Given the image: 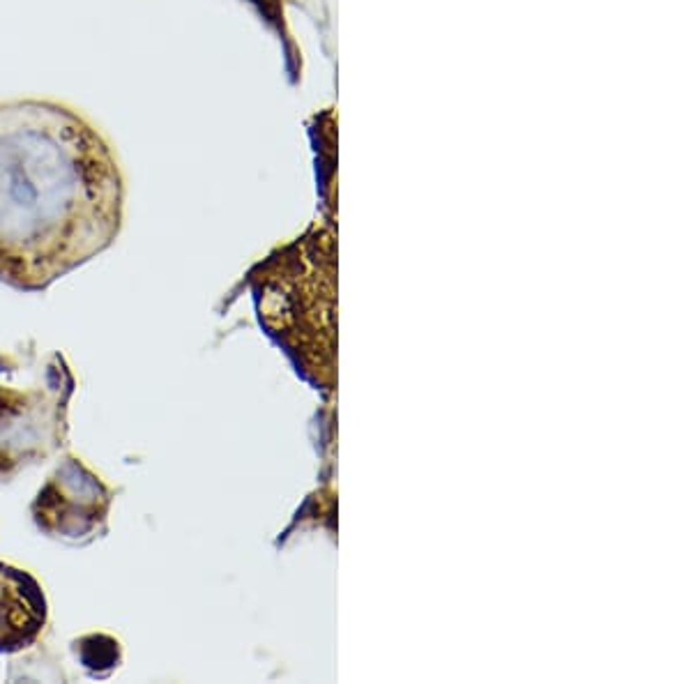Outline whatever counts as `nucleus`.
Listing matches in <instances>:
<instances>
[{"label": "nucleus", "instance_id": "nucleus-1", "mask_svg": "<svg viewBox=\"0 0 691 684\" xmlns=\"http://www.w3.org/2000/svg\"><path fill=\"white\" fill-rule=\"evenodd\" d=\"M124 178L86 115L53 99L0 102V283L46 290L120 235Z\"/></svg>", "mask_w": 691, "mask_h": 684}, {"label": "nucleus", "instance_id": "nucleus-4", "mask_svg": "<svg viewBox=\"0 0 691 684\" xmlns=\"http://www.w3.org/2000/svg\"><path fill=\"white\" fill-rule=\"evenodd\" d=\"M46 624V599L28 572L0 562V654L35 645Z\"/></svg>", "mask_w": 691, "mask_h": 684}, {"label": "nucleus", "instance_id": "nucleus-2", "mask_svg": "<svg viewBox=\"0 0 691 684\" xmlns=\"http://www.w3.org/2000/svg\"><path fill=\"white\" fill-rule=\"evenodd\" d=\"M70 371L53 366L44 385H0V482L56 454L67 436Z\"/></svg>", "mask_w": 691, "mask_h": 684}, {"label": "nucleus", "instance_id": "nucleus-5", "mask_svg": "<svg viewBox=\"0 0 691 684\" xmlns=\"http://www.w3.org/2000/svg\"><path fill=\"white\" fill-rule=\"evenodd\" d=\"M77 645H81V662L90 673H93V669H95V662H102L106 666V671L115 669L118 662H120V650H118V652H106V654L97 652V650L93 647V638H90V636L83 638L81 643H77Z\"/></svg>", "mask_w": 691, "mask_h": 684}, {"label": "nucleus", "instance_id": "nucleus-3", "mask_svg": "<svg viewBox=\"0 0 691 684\" xmlns=\"http://www.w3.org/2000/svg\"><path fill=\"white\" fill-rule=\"evenodd\" d=\"M113 491L86 468L65 456L32 500V521L46 537L65 544H90L109 525Z\"/></svg>", "mask_w": 691, "mask_h": 684}]
</instances>
